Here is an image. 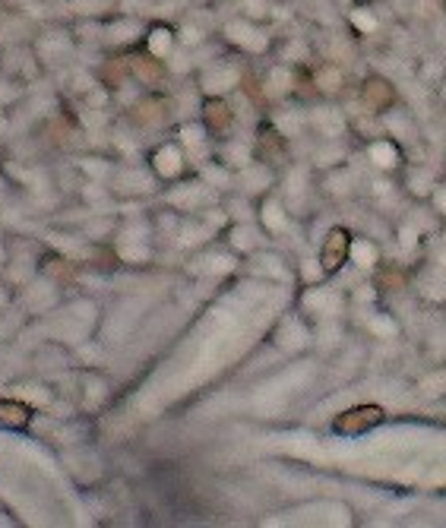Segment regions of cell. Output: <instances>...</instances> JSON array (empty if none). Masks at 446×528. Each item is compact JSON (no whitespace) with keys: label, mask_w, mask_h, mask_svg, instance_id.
I'll return each instance as SVG.
<instances>
[{"label":"cell","mask_w":446,"mask_h":528,"mask_svg":"<svg viewBox=\"0 0 446 528\" xmlns=\"http://www.w3.org/2000/svg\"><path fill=\"white\" fill-rule=\"evenodd\" d=\"M352 234L346 228H332L320 244V272L332 275L346 266V260H352Z\"/></svg>","instance_id":"6da1fadb"},{"label":"cell","mask_w":446,"mask_h":528,"mask_svg":"<svg viewBox=\"0 0 446 528\" xmlns=\"http://www.w3.org/2000/svg\"><path fill=\"white\" fill-rule=\"evenodd\" d=\"M383 421V408L377 406H354L348 412H342L336 421H332V430L338 437H361L367 434L370 427H377Z\"/></svg>","instance_id":"7a4b0ae2"},{"label":"cell","mask_w":446,"mask_h":528,"mask_svg":"<svg viewBox=\"0 0 446 528\" xmlns=\"http://www.w3.org/2000/svg\"><path fill=\"white\" fill-rule=\"evenodd\" d=\"M364 102L367 108L374 111H386L389 105L396 102V92H393V86H389L386 80H380V76H370L364 86Z\"/></svg>","instance_id":"3957f363"},{"label":"cell","mask_w":446,"mask_h":528,"mask_svg":"<svg viewBox=\"0 0 446 528\" xmlns=\"http://www.w3.org/2000/svg\"><path fill=\"white\" fill-rule=\"evenodd\" d=\"M29 424V408L16 402V398H0V427L16 430V427Z\"/></svg>","instance_id":"277c9868"},{"label":"cell","mask_w":446,"mask_h":528,"mask_svg":"<svg viewBox=\"0 0 446 528\" xmlns=\"http://www.w3.org/2000/svg\"><path fill=\"white\" fill-rule=\"evenodd\" d=\"M206 123L216 133H228L231 130V111H228V105L219 102V99L206 102Z\"/></svg>","instance_id":"5b68a950"},{"label":"cell","mask_w":446,"mask_h":528,"mask_svg":"<svg viewBox=\"0 0 446 528\" xmlns=\"http://www.w3.org/2000/svg\"><path fill=\"white\" fill-rule=\"evenodd\" d=\"M152 162H155V171H159L162 177H174V174L180 171V153L174 149V146H165V149H159Z\"/></svg>","instance_id":"8992f818"},{"label":"cell","mask_w":446,"mask_h":528,"mask_svg":"<svg viewBox=\"0 0 446 528\" xmlns=\"http://www.w3.org/2000/svg\"><path fill=\"white\" fill-rule=\"evenodd\" d=\"M352 260L358 263V266H374V263H377V247L370 244L367 238L352 240Z\"/></svg>","instance_id":"52a82bcc"},{"label":"cell","mask_w":446,"mask_h":528,"mask_svg":"<svg viewBox=\"0 0 446 528\" xmlns=\"http://www.w3.org/2000/svg\"><path fill=\"white\" fill-rule=\"evenodd\" d=\"M370 155H374L380 168H393L399 162V153L389 143H374V146H370Z\"/></svg>","instance_id":"ba28073f"},{"label":"cell","mask_w":446,"mask_h":528,"mask_svg":"<svg viewBox=\"0 0 446 528\" xmlns=\"http://www.w3.org/2000/svg\"><path fill=\"white\" fill-rule=\"evenodd\" d=\"M168 48H171V32H168V29H152V35H149V51L155 54V58H165Z\"/></svg>","instance_id":"9c48e42d"},{"label":"cell","mask_w":446,"mask_h":528,"mask_svg":"<svg viewBox=\"0 0 446 528\" xmlns=\"http://www.w3.org/2000/svg\"><path fill=\"white\" fill-rule=\"evenodd\" d=\"M133 70H137V76H146V80H159L162 76V67H155L152 60L143 58H133Z\"/></svg>","instance_id":"30bf717a"},{"label":"cell","mask_w":446,"mask_h":528,"mask_svg":"<svg viewBox=\"0 0 446 528\" xmlns=\"http://www.w3.org/2000/svg\"><path fill=\"white\" fill-rule=\"evenodd\" d=\"M263 218H267V228H273V232H279L282 225H285V216H282L279 206H275V203L263 206Z\"/></svg>","instance_id":"8fae6325"},{"label":"cell","mask_w":446,"mask_h":528,"mask_svg":"<svg viewBox=\"0 0 446 528\" xmlns=\"http://www.w3.org/2000/svg\"><path fill=\"white\" fill-rule=\"evenodd\" d=\"M437 203H440V209H446V190H440L437 193Z\"/></svg>","instance_id":"7c38bea8"}]
</instances>
